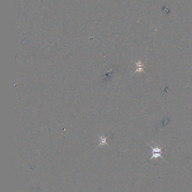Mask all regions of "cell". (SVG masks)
<instances>
[{"label": "cell", "instance_id": "obj_1", "mask_svg": "<svg viewBox=\"0 0 192 192\" xmlns=\"http://www.w3.org/2000/svg\"><path fill=\"white\" fill-rule=\"evenodd\" d=\"M149 146L152 150V151H151L152 156L151 157L150 160H152L153 158H159V157H161V158L163 159V160H164V159L163 158V157H162V149L163 147H161V148H158V147H154H154H151L150 145H149Z\"/></svg>", "mask_w": 192, "mask_h": 192}, {"label": "cell", "instance_id": "obj_2", "mask_svg": "<svg viewBox=\"0 0 192 192\" xmlns=\"http://www.w3.org/2000/svg\"><path fill=\"white\" fill-rule=\"evenodd\" d=\"M144 63H142L141 62V61L140 60H139V61L138 62V63H135V64H136V70H135V71L134 72V74H135L136 73H137V72H138V73H141L142 71H144V72H145L146 73V71H144Z\"/></svg>", "mask_w": 192, "mask_h": 192}]
</instances>
